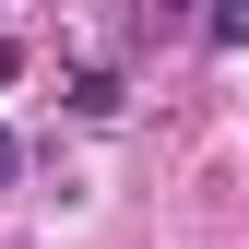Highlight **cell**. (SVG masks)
<instances>
[{
  "mask_svg": "<svg viewBox=\"0 0 249 249\" xmlns=\"http://www.w3.org/2000/svg\"><path fill=\"white\" fill-rule=\"evenodd\" d=\"M12 178H24V142H12V131H0V190H12Z\"/></svg>",
  "mask_w": 249,
  "mask_h": 249,
  "instance_id": "obj_2",
  "label": "cell"
},
{
  "mask_svg": "<svg viewBox=\"0 0 249 249\" xmlns=\"http://www.w3.org/2000/svg\"><path fill=\"white\" fill-rule=\"evenodd\" d=\"M71 107H83V119H119V107H131V83H119L107 59H83V71H71Z\"/></svg>",
  "mask_w": 249,
  "mask_h": 249,
  "instance_id": "obj_1",
  "label": "cell"
},
{
  "mask_svg": "<svg viewBox=\"0 0 249 249\" xmlns=\"http://www.w3.org/2000/svg\"><path fill=\"white\" fill-rule=\"evenodd\" d=\"M12 83H24V48H12V36H0V95H12Z\"/></svg>",
  "mask_w": 249,
  "mask_h": 249,
  "instance_id": "obj_3",
  "label": "cell"
}]
</instances>
